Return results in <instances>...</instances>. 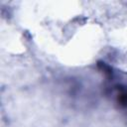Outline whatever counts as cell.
<instances>
[{"instance_id":"6da1fadb","label":"cell","mask_w":127,"mask_h":127,"mask_svg":"<svg viewBox=\"0 0 127 127\" xmlns=\"http://www.w3.org/2000/svg\"><path fill=\"white\" fill-rule=\"evenodd\" d=\"M116 103L122 107L127 108V85H119L115 91Z\"/></svg>"}]
</instances>
